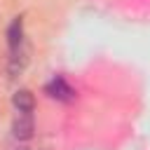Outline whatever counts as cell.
<instances>
[{
	"label": "cell",
	"instance_id": "8992f818",
	"mask_svg": "<svg viewBox=\"0 0 150 150\" xmlns=\"http://www.w3.org/2000/svg\"><path fill=\"white\" fill-rule=\"evenodd\" d=\"M14 150H28V148H26V145H19V148H14Z\"/></svg>",
	"mask_w": 150,
	"mask_h": 150
},
{
	"label": "cell",
	"instance_id": "3957f363",
	"mask_svg": "<svg viewBox=\"0 0 150 150\" xmlns=\"http://www.w3.org/2000/svg\"><path fill=\"white\" fill-rule=\"evenodd\" d=\"M26 66H28V49L21 45V47H19V49H14V52H12V56H9V66H7L9 77H19V75L26 70Z\"/></svg>",
	"mask_w": 150,
	"mask_h": 150
},
{
	"label": "cell",
	"instance_id": "7a4b0ae2",
	"mask_svg": "<svg viewBox=\"0 0 150 150\" xmlns=\"http://www.w3.org/2000/svg\"><path fill=\"white\" fill-rule=\"evenodd\" d=\"M45 91H47L52 98H56V101H73V98H75V89H73L61 75H56V77L45 87Z\"/></svg>",
	"mask_w": 150,
	"mask_h": 150
},
{
	"label": "cell",
	"instance_id": "6da1fadb",
	"mask_svg": "<svg viewBox=\"0 0 150 150\" xmlns=\"http://www.w3.org/2000/svg\"><path fill=\"white\" fill-rule=\"evenodd\" d=\"M33 131H35V122H33V115L30 112H19L12 122V136L16 141H30L33 138Z\"/></svg>",
	"mask_w": 150,
	"mask_h": 150
},
{
	"label": "cell",
	"instance_id": "5b68a950",
	"mask_svg": "<svg viewBox=\"0 0 150 150\" xmlns=\"http://www.w3.org/2000/svg\"><path fill=\"white\" fill-rule=\"evenodd\" d=\"M12 103H14V108H16L19 112H33V110H35V96H33L28 89H19V91H14Z\"/></svg>",
	"mask_w": 150,
	"mask_h": 150
},
{
	"label": "cell",
	"instance_id": "277c9868",
	"mask_svg": "<svg viewBox=\"0 0 150 150\" xmlns=\"http://www.w3.org/2000/svg\"><path fill=\"white\" fill-rule=\"evenodd\" d=\"M7 45H9L12 52L23 45V21H21V16H16L9 23V28H7Z\"/></svg>",
	"mask_w": 150,
	"mask_h": 150
}]
</instances>
